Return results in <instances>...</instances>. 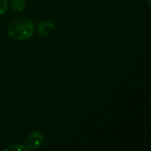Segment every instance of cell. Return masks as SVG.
I'll return each mask as SVG.
<instances>
[{"label": "cell", "instance_id": "6da1fadb", "mask_svg": "<svg viewBox=\"0 0 151 151\" xmlns=\"http://www.w3.org/2000/svg\"><path fill=\"white\" fill-rule=\"evenodd\" d=\"M35 33V26L31 19L21 17L14 19L8 27V35L17 41H24L31 38Z\"/></svg>", "mask_w": 151, "mask_h": 151}, {"label": "cell", "instance_id": "5b68a950", "mask_svg": "<svg viewBox=\"0 0 151 151\" xmlns=\"http://www.w3.org/2000/svg\"><path fill=\"white\" fill-rule=\"evenodd\" d=\"M5 151H29L27 148V146H23L21 144H12L11 146H8L4 149Z\"/></svg>", "mask_w": 151, "mask_h": 151}, {"label": "cell", "instance_id": "8992f818", "mask_svg": "<svg viewBox=\"0 0 151 151\" xmlns=\"http://www.w3.org/2000/svg\"><path fill=\"white\" fill-rule=\"evenodd\" d=\"M8 10V2L6 0H0V16L4 15Z\"/></svg>", "mask_w": 151, "mask_h": 151}, {"label": "cell", "instance_id": "7a4b0ae2", "mask_svg": "<svg viewBox=\"0 0 151 151\" xmlns=\"http://www.w3.org/2000/svg\"><path fill=\"white\" fill-rule=\"evenodd\" d=\"M43 142H44L43 134L39 131H35L27 136L26 141V146L29 150H37L42 146Z\"/></svg>", "mask_w": 151, "mask_h": 151}, {"label": "cell", "instance_id": "3957f363", "mask_svg": "<svg viewBox=\"0 0 151 151\" xmlns=\"http://www.w3.org/2000/svg\"><path fill=\"white\" fill-rule=\"evenodd\" d=\"M54 28H55L54 23L50 20L40 21L36 26V31L38 32L39 35L42 36H47L52 34L54 31Z\"/></svg>", "mask_w": 151, "mask_h": 151}, {"label": "cell", "instance_id": "277c9868", "mask_svg": "<svg viewBox=\"0 0 151 151\" xmlns=\"http://www.w3.org/2000/svg\"><path fill=\"white\" fill-rule=\"evenodd\" d=\"M9 2L12 9L16 12H21L26 7L25 0H10Z\"/></svg>", "mask_w": 151, "mask_h": 151}]
</instances>
